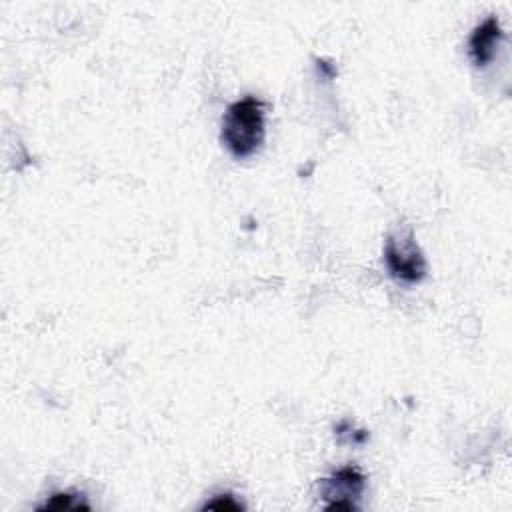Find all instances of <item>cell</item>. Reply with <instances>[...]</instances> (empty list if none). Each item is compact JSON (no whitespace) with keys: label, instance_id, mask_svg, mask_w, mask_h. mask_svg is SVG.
Segmentation results:
<instances>
[{"label":"cell","instance_id":"277c9868","mask_svg":"<svg viewBox=\"0 0 512 512\" xmlns=\"http://www.w3.org/2000/svg\"><path fill=\"white\" fill-rule=\"evenodd\" d=\"M500 38H502V28L496 16H488L472 30L468 38V52L476 66H486L494 58V50Z\"/></svg>","mask_w":512,"mask_h":512},{"label":"cell","instance_id":"5b68a950","mask_svg":"<svg viewBox=\"0 0 512 512\" xmlns=\"http://www.w3.org/2000/svg\"><path fill=\"white\" fill-rule=\"evenodd\" d=\"M88 510L90 506L86 502H82V498L78 494H70V492H56L50 496V500H46V504H42L38 510Z\"/></svg>","mask_w":512,"mask_h":512},{"label":"cell","instance_id":"6da1fadb","mask_svg":"<svg viewBox=\"0 0 512 512\" xmlns=\"http://www.w3.org/2000/svg\"><path fill=\"white\" fill-rule=\"evenodd\" d=\"M264 102L252 94L232 102L222 118V142L236 158L254 154L264 140Z\"/></svg>","mask_w":512,"mask_h":512},{"label":"cell","instance_id":"8992f818","mask_svg":"<svg viewBox=\"0 0 512 512\" xmlns=\"http://www.w3.org/2000/svg\"><path fill=\"white\" fill-rule=\"evenodd\" d=\"M202 510H224V512H238L244 510V504H240L232 494H218L210 502L202 506Z\"/></svg>","mask_w":512,"mask_h":512},{"label":"cell","instance_id":"3957f363","mask_svg":"<svg viewBox=\"0 0 512 512\" xmlns=\"http://www.w3.org/2000/svg\"><path fill=\"white\" fill-rule=\"evenodd\" d=\"M366 478L356 466H344L332 476L320 480V498L326 500V510H358L354 502L364 492Z\"/></svg>","mask_w":512,"mask_h":512},{"label":"cell","instance_id":"7a4b0ae2","mask_svg":"<svg viewBox=\"0 0 512 512\" xmlns=\"http://www.w3.org/2000/svg\"><path fill=\"white\" fill-rule=\"evenodd\" d=\"M384 262L392 278L414 284L426 276V260L412 230L390 234L384 244Z\"/></svg>","mask_w":512,"mask_h":512}]
</instances>
